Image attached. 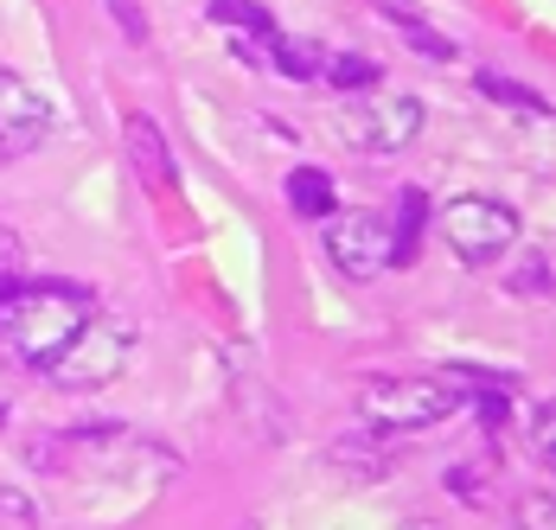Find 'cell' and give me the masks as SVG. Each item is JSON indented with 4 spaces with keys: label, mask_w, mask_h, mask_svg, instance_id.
<instances>
[{
    "label": "cell",
    "mask_w": 556,
    "mask_h": 530,
    "mask_svg": "<svg viewBox=\"0 0 556 530\" xmlns=\"http://www.w3.org/2000/svg\"><path fill=\"white\" fill-rule=\"evenodd\" d=\"M288 205L301 217H333L339 205H333V179L320 173V166H294L288 173Z\"/></svg>",
    "instance_id": "obj_11"
},
{
    "label": "cell",
    "mask_w": 556,
    "mask_h": 530,
    "mask_svg": "<svg viewBox=\"0 0 556 530\" xmlns=\"http://www.w3.org/2000/svg\"><path fill=\"white\" fill-rule=\"evenodd\" d=\"M378 7H384V20L403 33V39H409V46H416V52H429V58H442V64H454V46H447L442 33H429V26H422V13H416L409 0H378Z\"/></svg>",
    "instance_id": "obj_12"
},
{
    "label": "cell",
    "mask_w": 556,
    "mask_h": 530,
    "mask_svg": "<svg viewBox=\"0 0 556 530\" xmlns=\"http://www.w3.org/2000/svg\"><path fill=\"white\" fill-rule=\"evenodd\" d=\"M422 122H429V109L422 97H403V90H358L345 115H339V141L345 148H358V154H403L416 135H422Z\"/></svg>",
    "instance_id": "obj_4"
},
{
    "label": "cell",
    "mask_w": 556,
    "mask_h": 530,
    "mask_svg": "<svg viewBox=\"0 0 556 530\" xmlns=\"http://www.w3.org/2000/svg\"><path fill=\"white\" fill-rule=\"evenodd\" d=\"M135 345H141V332H135L128 314H90L84 332L58 352L46 377H52L58 390H103V383H115V377L128 371Z\"/></svg>",
    "instance_id": "obj_3"
},
{
    "label": "cell",
    "mask_w": 556,
    "mask_h": 530,
    "mask_svg": "<svg viewBox=\"0 0 556 530\" xmlns=\"http://www.w3.org/2000/svg\"><path fill=\"white\" fill-rule=\"evenodd\" d=\"M544 256H538V250H531V256H525V268H518V288H531V294H538V288H544Z\"/></svg>",
    "instance_id": "obj_20"
},
{
    "label": "cell",
    "mask_w": 556,
    "mask_h": 530,
    "mask_svg": "<svg viewBox=\"0 0 556 530\" xmlns=\"http://www.w3.org/2000/svg\"><path fill=\"white\" fill-rule=\"evenodd\" d=\"M551 422H556V409H551V403H544V409H531V454H538V460H551V447H556Z\"/></svg>",
    "instance_id": "obj_17"
},
{
    "label": "cell",
    "mask_w": 556,
    "mask_h": 530,
    "mask_svg": "<svg viewBox=\"0 0 556 530\" xmlns=\"http://www.w3.org/2000/svg\"><path fill=\"white\" fill-rule=\"evenodd\" d=\"M212 20H224V26H237V33H250V39L276 33L269 7H256V0H212Z\"/></svg>",
    "instance_id": "obj_15"
},
{
    "label": "cell",
    "mask_w": 556,
    "mask_h": 530,
    "mask_svg": "<svg viewBox=\"0 0 556 530\" xmlns=\"http://www.w3.org/2000/svg\"><path fill=\"white\" fill-rule=\"evenodd\" d=\"M0 512H7L13 525H39V512H33V499H26V492H13V485H0Z\"/></svg>",
    "instance_id": "obj_18"
},
{
    "label": "cell",
    "mask_w": 556,
    "mask_h": 530,
    "mask_svg": "<svg viewBox=\"0 0 556 530\" xmlns=\"http://www.w3.org/2000/svg\"><path fill=\"white\" fill-rule=\"evenodd\" d=\"M551 518H556V505L544 492H525V499H518V525L525 530H551Z\"/></svg>",
    "instance_id": "obj_16"
},
{
    "label": "cell",
    "mask_w": 556,
    "mask_h": 530,
    "mask_svg": "<svg viewBox=\"0 0 556 530\" xmlns=\"http://www.w3.org/2000/svg\"><path fill=\"white\" fill-rule=\"evenodd\" d=\"M122 141H128V166H135V179L154 186V192H167L173 186V160H167L161 128H154L148 115H128V122H122Z\"/></svg>",
    "instance_id": "obj_8"
},
{
    "label": "cell",
    "mask_w": 556,
    "mask_h": 530,
    "mask_svg": "<svg viewBox=\"0 0 556 530\" xmlns=\"http://www.w3.org/2000/svg\"><path fill=\"white\" fill-rule=\"evenodd\" d=\"M460 403H467L460 383H447V377H403V371H378L352 390V409L365 416V428H384V434H422V428L447 422Z\"/></svg>",
    "instance_id": "obj_2"
},
{
    "label": "cell",
    "mask_w": 556,
    "mask_h": 530,
    "mask_svg": "<svg viewBox=\"0 0 556 530\" xmlns=\"http://www.w3.org/2000/svg\"><path fill=\"white\" fill-rule=\"evenodd\" d=\"M0 294H7V288H0Z\"/></svg>",
    "instance_id": "obj_22"
},
{
    "label": "cell",
    "mask_w": 556,
    "mask_h": 530,
    "mask_svg": "<svg viewBox=\"0 0 556 530\" xmlns=\"http://www.w3.org/2000/svg\"><path fill=\"white\" fill-rule=\"evenodd\" d=\"M0 416H7V409H0Z\"/></svg>",
    "instance_id": "obj_21"
},
{
    "label": "cell",
    "mask_w": 556,
    "mask_h": 530,
    "mask_svg": "<svg viewBox=\"0 0 556 530\" xmlns=\"http://www.w3.org/2000/svg\"><path fill=\"white\" fill-rule=\"evenodd\" d=\"M333 467H352V479H384L390 474V434L384 428H358L333 441Z\"/></svg>",
    "instance_id": "obj_10"
},
{
    "label": "cell",
    "mask_w": 556,
    "mask_h": 530,
    "mask_svg": "<svg viewBox=\"0 0 556 530\" xmlns=\"http://www.w3.org/2000/svg\"><path fill=\"white\" fill-rule=\"evenodd\" d=\"M46 141H52V103H46L26 77L0 71V166L39 154Z\"/></svg>",
    "instance_id": "obj_7"
},
{
    "label": "cell",
    "mask_w": 556,
    "mask_h": 530,
    "mask_svg": "<svg viewBox=\"0 0 556 530\" xmlns=\"http://www.w3.org/2000/svg\"><path fill=\"white\" fill-rule=\"evenodd\" d=\"M90 314H97V301L77 281H13L0 294V358L46 377Z\"/></svg>",
    "instance_id": "obj_1"
},
{
    "label": "cell",
    "mask_w": 556,
    "mask_h": 530,
    "mask_svg": "<svg viewBox=\"0 0 556 530\" xmlns=\"http://www.w3.org/2000/svg\"><path fill=\"white\" fill-rule=\"evenodd\" d=\"M442 237L467 268H486L518 243V212L500 205V199H486V192H467V199H454L442 212Z\"/></svg>",
    "instance_id": "obj_5"
},
{
    "label": "cell",
    "mask_w": 556,
    "mask_h": 530,
    "mask_svg": "<svg viewBox=\"0 0 556 530\" xmlns=\"http://www.w3.org/2000/svg\"><path fill=\"white\" fill-rule=\"evenodd\" d=\"M480 97L518 109V115H531V122H544V115H551V103H544L538 90H525V84H511V77H493V71H480Z\"/></svg>",
    "instance_id": "obj_14"
},
{
    "label": "cell",
    "mask_w": 556,
    "mask_h": 530,
    "mask_svg": "<svg viewBox=\"0 0 556 530\" xmlns=\"http://www.w3.org/2000/svg\"><path fill=\"white\" fill-rule=\"evenodd\" d=\"M320 77L333 84V90H378V77H384V64L365 52H333L320 64Z\"/></svg>",
    "instance_id": "obj_13"
},
{
    "label": "cell",
    "mask_w": 556,
    "mask_h": 530,
    "mask_svg": "<svg viewBox=\"0 0 556 530\" xmlns=\"http://www.w3.org/2000/svg\"><path fill=\"white\" fill-rule=\"evenodd\" d=\"M327 263L345 281H378L390 268V224L378 212H333L327 217Z\"/></svg>",
    "instance_id": "obj_6"
},
{
    "label": "cell",
    "mask_w": 556,
    "mask_h": 530,
    "mask_svg": "<svg viewBox=\"0 0 556 530\" xmlns=\"http://www.w3.org/2000/svg\"><path fill=\"white\" fill-rule=\"evenodd\" d=\"M422 217H429V199H422L416 186H403V192H396V212L384 217V224H390V268H409V263H416Z\"/></svg>",
    "instance_id": "obj_9"
},
{
    "label": "cell",
    "mask_w": 556,
    "mask_h": 530,
    "mask_svg": "<svg viewBox=\"0 0 556 530\" xmlns=\"http://www.w3.org/2000/svg\"><path fill=\"white\" fill-rule=\"evenodd\" d=\"M110 7H115V20H122V33H128V39H148V26H141L135 0H110Z\"/></svg>",
    "instance_id": "obj_19"
}]
</instances>
